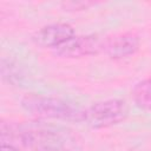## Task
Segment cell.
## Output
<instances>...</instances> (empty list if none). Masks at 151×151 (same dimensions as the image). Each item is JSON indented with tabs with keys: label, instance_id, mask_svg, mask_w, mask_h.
Here are the masks:
<instances>
[{
	"label": "cell",
	"instance_id": "8",
	"mask_svg": "<svg viewBox=\"0 0 151 151\" xmlns=\"http://www.w3.org/2000/svg\"><path fill=\"white\" fill-rule=\"evenodd\" d=\"M0 151H19L14 145H12L11 143L9 144H7V143H5V142H2L1 143V147H0Z\"/></svg>",
	"mask_w": 151,
	"mask_h": 151
},
{
	"label": "cell",
	"instance_id": "2",
	"mask_svg": "<svg viewBox=\"0 0 151 151\" xmlns=\"http://www.w3.org/2000/svg\"><path fill=\"white\" fill-rule=\"evenodd\" d=\"M21 107L26 112L44 119L70 123H84L85 119V109L59 97L27 93L21 99Z\"/></svg>",
	"mask_w": 151,
	"mask_h": 151
},
{
	"label": "cell",
	"instance_id": "5",
	"mask_svg": "<svg viewBox=\"0 0 151 151\" xmlns=\"http://www.w3.org/2000/svg\"><path fill=\"white\" fill-rule=\"evenodd\" d=\"M74 37V29L70 24L55 22L41 27L33 37L35 44L41 47L59 48Z\"/></svg>",
	"mask_w": 151,
	"mask_h": 151
},
{
	"label": "cell",
	"instance_id": "7",
	"mask_svg": "<svg viewBox=\"0 0 151 151\" xmlns=\"http://www.w3.org/2000/svg\"><path fill=\"white\" fill-rule=\"evenodd\" d=\"M133 100L139 109L151 110V76L139 81L133 88Z\"/></svg>",
	"mask_w": 151,
	"mask_h": 151
},
{
	"label": "cell",
	"instance_id": "3",
	"mask_svg": "<svg viewBox=\"0 0 151 151\" xmlns=\"http://www.w3.org/2000/svg\"><path fill=\"white\" fill-rule=\"evenodd\" d=\"M127 114L129 109L124 100L107 99L85 109L84 123L92 129H104L124 122Z\"/></svg>",
	"mask_w": 151,
	"mask_h": 151
},
{
	"label": "cell",
	"instance_id": "6",
	"mask_svg": "<svg viewBox=\"0 0 151 151\" xmlns=\"http://www.w3.org/2000/svg\"><path fill=\"white\" fill-rule=\"evenodd\" d=\"M140 46L139 37L133 32H124L105 40V53L113 59L133 55Z\"/></svg>",
	"mask_w": 151,
	"mask_h": 151
},
{
	"label": "cell",
	"instance_id": "1",
	"mask_svg": "<svg viewBox=\"0 0 151 151\" xmlns=\"http://www.w3.org/2000/svg\"><path fill=\"white\" fill-rule=\"evenodd\" d=\"M9 136L33 151H80V137L68 127L32 122L8 126Z\"/></svg>",
	"mask_w": 151,
	"mask_h": 151
},
{
	"label": "cell",
	"instance_id": "4",
	"mask_svg": "<svg viewBox=\"0 0 151 151\" xmlns=\"http://www.w3.org/2000/svg\"><path fill=\"white\" fill-rule=\"evenodd\" d=\"M105 40L97 34L74 35L66 44L55 50V54L60 58H83L96 55L100 51H104Z\"/></svg>",
	"mask_w": 151,
	"mask_h": 151
}]
</instances>
